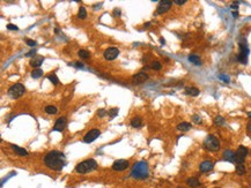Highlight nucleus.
Masks as SVG:
<instances>
[{
	"instance_id": "1",
	"label": "nucleus",
	"mask_w": 251,
	"mask_h": 188,
	"mask_svg": "<svg viewBox=\"0 0 251 188\" xmlns=\"http://www.w3.org/2000/svg\"><path fill=\"white\" fill-rule=\"evenodd\" d=\"M44 164L53 171H61L64 169V166L67 164L66 162V157L65 155L57 151V150H52L49 151L44 157Z\"/></svg>"
},
{
	"instance_id": "2",
	"label": "nucleus",
	"mask_w": 251,
	"mask_h": 188,
	"mask_svg": "<svg viewBox=\"0 0 251 188\" xmlns=\"http://www.w3.org/2000/svg\"><path fill=\"white\" fill-rule=\"evenodd\" d=\"M149 174L148 165L146 162H139L137 163L131 172V175L136 179H146Z\"/></svg>"
},
{
	"instance_id": "3",
	"label": "nucleus",
	"mask_w": 251,
	"mask_h": 188,
	"mask_svg": "<svg viewBox=\"0 0 251 188\" xmlns=\"http://www.w3.org/2000/svg\"><path fill=\"white\" fill-rule=\"evenodd\" d=\"M97 167V163L94 159H86L83 162L79 163L75 166V172H78L80 174H85L88 172L93 171Z\"/></svg>"
},
{
	"instance_id": "4",
	"label": "nucleus",
	"mask_w": 251,
	"mask_h": 188,
	"mask_svg": "<svg viewBox=\"0 0 251 188\" xmlns=\"http://www.w3.org/2000/svg\"><path fill=\"white\" fill-rule=\"evenodd\" d=\"M204 148L208 151H217L220 149V142L214 135H208L204 141Z\"/></svg>"
},
{
	"instance_id": "5",
	"label": "nucleus",
	"mask_w": 251,
	"mask_h": 188,
	"mask_svg": "<svg viewBox=\"0 0 251 188\" xmlns=\"http://www.w3.org/2000/svg\"><path fill=\"white\" fill-rule=\"evenodd\" d=\"M25 93H26V88H25L23 84H21V83H15V84H13L8 89V95L13 99L20 98Z\"/></svg>"
},
{
	"instance_id": "6",
	"label": "nucleus",
	"mask_w": 251,
	"mask_h": 188,
	"mask_svg": "<svg viewBox=\"0 0 251 188\" xmlns=\"http://www.w3.org/2000/svg\"><path fill=\"white\" fill-rule=\"evenodd\" d=\"M247 156H248V149H247L245 147L241 145V147L237 149V151L235 152V163H236V164H243V162H244V159H245Z\"/></svg>"
},
{
	"instance_id": "7",
	"label": "nucleus",
	"mask_w": 251,
	"mask_h": 188,
	"mask_svg": "<svg viewBox=\"0 0 251 188\" xmlns=\"http://www.w3.org/2000/svg\"><path fill=\"white\" fill-rule=\"evenodd\" d=\"M101 135V132L98 129H90L89 132H87L86 135L83 136V142L86 143H90L93 141H95L97 137Z\"/></svg>"
},
{
	"instance_id": "8",
	"label": "nucleus",
	"mask_w": 251,
	"mask_h": 188,
	"mask_svg": "<svg viewBox=\"0 0 251 188\" xmlns=\"http://www.w3.org/2000/svg\"><path fill=\"white\" fill-rule=\"evenodd\" d=\"M248 53H249V49L244 43H240V54H238V61L242 64H247L248 60Z\"/></svg>"
},
{
	"instance_id": "9",
	"label": "nucleus",
	"mask_w": 251,
	"mask_h": 188,
	"mask_svg": "<svg viewBox=\"0 0 251 188\" xmlns=\"http://www.w3.org/2000/svg\"><path fill=\"white\" fill-rule=\"evenodd\" d=\"M119 54V50L117 47H108L105 51H104V58L105 60H113L116 59Z\"/></svg>"
},
{
	"instance_id": "10",
	"label": "nucleus",
	"mask_w": 251,
	"mask_h": 188,
	"mask_svg": "<svg viewBox=\"0 0 251 188\" xmlns=\"http://www.w3.org/2000/svg\"><path fill=\"white\" fill-rule=\"evenodd\" d=\"M173 2L170 0H163V1H160L159 6H157V9H156V13L157 14H163L167 10H169L170 7H171Z\"/></svg>"
},
{
	"instance_id": "11",
	"label": "nucleus",
	"mask_w": 251,
	"mask_h": 188,
	"mask_svg": "<svg viewBox=\"0 0 251 188\" xmlns=\"http://www.w3.org/2000/svg\"><path fill=\"white\" fill-rule=\"evenodd\" d=\"M129 165H130L129 161H126V159H118V161H116V162L113 163L112 169L115 171H124V170H126L129 167Z\"/></svg>"
},
{
	"instance_id": "12",
	"label": "nucleus",
	"mask_w": 251,
	"mask_h": 188,
	"mask_svg": "<svg viewBox=\"0 0 251 188\" xmlns=\"http://www.w3.org/2000/svg\"><path fill=\"white\" fill-rule=\"evenodd\" d=\"M147 80H148V75L146 73H144V72H140V73H138V74H136V75L132 76V81H133L134 84L144 83V82L147 81Z\"/></svg>"
},
{
	"instance_id": "13",
	"label": "nucleus",
	"mask_w": 251,
	"mask_h": 188,
	"mask_svg": "<svg viewBox=\"0 0 251 188\" xmlns=\"http://www.w3.org/2000/svg\"><path fill=\"white\" fill-rule=\"evenodd\" d=\"M66 124H67L66 118L65 117H60L59 119L56 121V124L53 126V130H56V132H63L65 129V127H66Z\"/></svg>"
},
{
	"instance_id": "14",
	"label": "nucleus",
	"mask_w": 251,
	"mask_h": 188,
	"mask_svg": "<svg viewBox=\"0 0 251 188\" xmlns=\"http://www.w3.org/2000/svg\"><path fill=\"white\" fill-rule=\"evenodd\" d=\"M213 166H214V163L213 162H211V161H205V162H203L200 164L199 169L203 173H206V172L211 171V170L213 169Z\"/></svg>"
},
{
	"instance_id": "15",
	"label": "nucleus",
	"mask_w": 251,
	"mask_h": 188,
	"mask_svg": "<svg viewBox=\"0 0 251 188\" xmlns=\"http://www.w3.org/2000/svg\"><path fill=\"white\" fill-rule=\"evenodd\" d=\"M43 61H44V57H42V56H36L30 61V66H33V67H39L43 64Z\"/></svg>"
},
{
	"instance_id": "16",
	"label": "nucleus",
	"mask_w": 251,
	"mask_h": 188,
	"mask_svg": "<svg viewBox=\"0 0 251 188\" xmlns=\"http://www.w3.org/2000/svg\"><path fill=\"white\" fill-rule=\"evenodd\" d=\"M223 159L227 162L235 163V152H233L232 150H226L223 152Z\"/></svg>"
},
{
	"instance_id": "17",
	"label": "nucleus",
	"mask_w": 251,
	"mask_h": 188,
	"mask_svg": "<svg viewBox=\"0 0 251 188\" xmlns=\"http://www.w3.org/2000/svg\"><path fill=\"white\" fill-rule=\"evenodd\" d=\"M131 126L133 128H140V127H142V120H141V118L140 117H134L133 119L131 120Z\"/></svg>"
},
{
	"instance_id": "18",
	"label": "nucleus",
	"mask_w": 251,
	"mask_h": 188,
	"mask_svg": "<svg viewBox=\"0 0 251 188\" xmlns=\"http://www.w3.org/2000/svg\"><path fill=\"white\" fill-rule=\"evenodd\" d=\"M12 149H13L19 156H25V157L28 156V151H27L26 149H23V148H20V147H17V145L12 144Z\"/></svg>"
},
{
	"instance_id": "19",
	"label": "nucleus",
	"mask_w": 251,
	"mask_h": 188,
	"mask_svg": "<svg viewBox=\"0 0 251 188\" xmlns=\"http://www.w3.org/2000/svg\"><path fill=\"white\" fill-rule=\"evenodd\" d=\"M185 94L190 95V96H198L199 95V90L194 87H188L185 88Z\"/></svg>"
},
{
	"instance_id": "20",
	"label": "nucleus",
	"mask_w": 251,
	"mask_h": 188,
	"mask_svg": "<svg viewBox=\"0 0 251 188\" xmlns=\"http://www.w3.org/2000/svg\"><path fill=\"white\" fill-rule=\"evenodd\" d=\"M186 184L190 186V187H192V188H196V187H198L200 185V182H199V180L197 179V178H189V179L186 180Z\"/></svg>"
},
{
	"instance_id": "21",
	"label": "nucleus",
	"mask_w": 251,
	"mask_h": 188,
	"mask_svg": "<svg viewBox=\"0 0 251 188\" xmlns=\"http://www.w3.org/2000/svg\"><path fill=\"white\" fill-rule=\"evenodd\" d=\"M189 61L192 62L193 65H197V66H200V65H201V60H200L199 57L196 56V54H191V56H189Z\"/></svg>"
},
{
	"instance_id": "22",
	"label": "nucleus",
	"mask_w": 251,
	"mask_h": 188,
	"mask_svg": "<svg viewBox=\"0 0 251 188\" xmlns=\"http://www.w3.org/2000/svg\"><path fill=\"white\" fill-rule=\"evenodd\" d=\"M177 129L178 130H182V132H188V130L191 129V124L190 122H181L177 126Z\"/></svg>"
},
{
	"instance_id": "23",
	"label": "nucleus",
	"mask_w": 251,
	"mask_h": 188,
	"mask_svg": "<svg viewBox=\"0 0 251 188\" xmlns=\"http://www.w3.org/2000/svg\"><path fill=\"white\" fill-rule=\"evenodd\" d=\"M78 56L82 59H88L90 57V52L87 51V50H79Z\"/></svg>"
},
{
	"instance_id": "24",
	"label": "nucleus",
	"mask_w": 251,
	"mask_h": 188,
	"mask_svg": "<svg viewBox=\"0 0 251 188\" xmlns=\"http://www.w3.org/2000/svg\"><path fill=\"white\" fill-rule=\"evenodd\" d=\"M42 75H43V70L39 68L34 69V70L31 72V77H33V78H39Z\"/></svg>"
},
{
	"instance_id": "25",
	"label": "nucleus",
	"mask_w": 251,
	"mask_h": 188,
	"mask_svg": "<svg viewBox=\"0 0 251 188\" xmlns=\"http://www.w3.org/2000/svg\"><path fill=\"white\" fill-rule=\"evenodd\" d=\"M86 16H87V10H86V8H85L83 6H81V7L79 8L78 17H79V19H81V20H83V19H86Z\"/></svg>"
},
{
	"instance_id": "26",
	"label": "nucleus",
	"mask_w": 251,
	"mask_h": 188,
	"mask_svg": "<svg viewBox=\"0 0 251 188\" xmlns=\"http://www.w3.org/2000/svg\"><path fill=\"white\" fill-rule=\"evenodd\" d=\"M45 112H46L48 114H56V113H57V107H56L54 105H48V106L45 107Z\"/></svg>"
},
{
	"instance_id": "27",
	"label": "nucleus",
	"mask_w": 251,
	"mask_h": 188,
	"mask_svg": "<svg viewBox=\"0 0 251 188\" xmlns=\"http://www.w3.org/2000/svg\"><path fill=\"white\" fill-rule=\"evenodd\" d=\"M48 78L51 81V82L53 83V84H54V86H57V84L59 83V80H58V77L56 76V74H54V73H52V74H49V75H48Z\"/></svg>"
},
{
	"instance_id": "28",
	"label": "nucleus",
	"mask_w": 251,
	"mask_h": 188,
	"mask_svg": "<svg viewBox=\"0 0 251 188\" xmlns=\"http://www.w3.org/2000/svg\"><path fill=\"white\" fill-rule=\"evenodd\" d=\"M236 172H237V174H240V175L244 174V173H245V167H244V165H243V164H237V165H236Z\"/></svg>"
},
{
	"instance_id": "29",
	"label": "nucleus",
	"mask_w": 251,
	"mask_h": 188,
	"mask_svg": "<svg viewBox=\"0 0 251 188\" xmlns=\"http://www.w3.org/2000/svg\"><path fill=\"white\" fill-rule=\"evenodd\" d=\"M109 117H110V119H113L115 117H117V114H118V109L117 107H113V109H111V110H109Z\"/></svg>"
},
{
	"instance_id": "30",
	"label": "nucleus",
	"mask_w": 251,
	"mask_h": 188,
	"mask_svg": "<svg viewBox=\"0 0 251 188\" xmlns=\"http://www.w3.org/2000/svg\"><path fill=\"white\" fill-rule=\"evenodd\" d=\"M214 124H215L217 126H222V125L225 124V119H223L221 115H217V118L214 119Z\"/></svg>"
},
{
	"instance_id": "31",
	"label": "nucleus",
	"mask_w": 251,
	"mask_h": 188,
	"mask_svg": "<svg viewBox=\"0 0 251 188\" xmlns=\"http://www.w3.org/2000/svg\"><path fill=\"white\" fill-rule=\"evenodd\" d=\"M150 67L154 69V70H160L162 66H161V64H160L159 61H153V64H152V66H150Z\"/></svg>"
},
{
	"instance_id": "32",
	"label": "nucleus",
	"mask_w": 251,
	"mask_h": 188,
	"mask_svg": "<svg viewBox=\"0 0 251 188\" xmlns=\"http://www.w3.org/2000/svg\"><path fill=\"white\" fill-rule=\"evenodd\" d=\"M108 112L105 111V110H103V109H101V110H98L97 111V115L100 117V118H103V117H105V114H107Z\"/></svg>"
},
{
	"instance_id": "33",
	"label": "nucleus",
	"mask_w": 251,
	"mask_h": 188,
	"mask_svg": "<svg viewBox=\"0 0 251 188\" xmlns=\"http://www.w3.org/2000/svg\"><path fill=\"white\" fill-rule=\"evenodd\" d=\"M26 42H27V45H29V46H35L36 45V42L33 41V39H26Z\"/></svg>"
},
{
	"instance_id": "34",
	"label": "nucleus",
	"mask_w": 251,
	"mask_h": 188,
	"mask_svg": "<svg viewBox=\"0 0 251 188\" xmlns=\"http://www.w3.org/2000/svg\"><path fill=\"white\" fill-rule=\"evenodd\" d=\"M26 57H36V51H35V50H31V51H29L26 54Z\"/></svg>"
},
{
	"instance_id": "35",
	"label": "nucleus",
	"mask_w": 251,
	"mask_h": 188,
	"mask_svg": "<svg viewBox=\"0 0 251 188\" xmlns=\"http://www.w3.org/2000/svg\"><path fill=\"white\" fill-rule=\"evenodd\" d=\"M192 118H193V120H194L197 124H200V122H201V119L199 118V115H193Z\"/></svg>"
},
{
	"instance_id": "36",
	"label": "nucleus",
	"mask_w": 251,
	"mask_h": 188,
	"mask_svg": "<svg viewBox=\"0 0 251 188\" xmlns=\"http://www.w3.org/2000/svg\"><path fill=\"white\" fill-rule=\"evenodd\" d=\"M7 29H8V30H17V27L14 26V24H8V26H7Z\"/></svg>"
},
{
	"instance_id": "37",
	"label": "nucleus",
	"mask_w": 251,
	"mask_h": 188,
	"mask_svg": "<svg viewBox=\"0 0 251 188\" xmlns=\"http://www.w3.org/2000/svg\"><path fill=\"white\" fill-rule=\"evenodd\" d=\"M186 1L185 0H175V4L176 5H184Z\"/></svg>"
},
{
	"instance_id": "38",
	"label": "nucleus",
	"mask_w": 251,
	"mask_h": 188,
	"mask_svg": "<svg viewBox=\"0 0 251 188\" xmlns=\"http://www.w3.org/2000/svg\"><path fill=\"white\" fill-rule=\"evenodd\" d=\"M237 5H238V2H234V4H233L230 7H232L233 9H237Z\"/></svg>"
},
{
	"instance_id": "39",
	"label": "nucleus",
	"mask_w": 251,
	"mask_h": 188,
	"mask_svg": "<svg viewBox=\"0 0 251 188\" xmlns=\"http://www.w3.org/2000/svg\"><path fill=\"white\" fill-rule=\"evenodd\" d=\"M220 77H221V78H223V81H226V82H228V81H229V77L225 76V75H220Z\"/></svg>"
},
{
	"instance_id": "40",
	"label": "nucleus",
	"mask_w": 251,
	"mask_h": 188,
	"mask_svg": "<svg viewBox=\"0 0 251 188\" xmlns=\"http://www.w3.org/2000/svg\"><path fill=\"white\" fill-rule=\"evenodd\" d=\"M119 13H121V12H119V9H115V10H113V14H115V16H118L117 14H119Z\"/></svg>"
},
{
	"instance_id": "41",
	"label": "nucleus",
	"mask_w": 251,
	"mask_h": 188,
	"mask_svg": "<svg viewBox=\"0 0 251 188\" xmlns=\"http://www.w3.org/2000/svg\"><path fill=\"white\" fill-rule=\"evenodd\" d=\"M233 16L237 17V16H238V13H237V12H233Z\"/></svg>"
},
{
	"instance_id": "42",
	"label": "nucleus",
	"mask_w": 251,
	"mask_h": 188,
	"mask_svg": "<svg viewBox=\"0 0 251 188\" xmlns=\"http://www.w3.org/2000/svg\"><path fill=\"white\" fill-rule=\"evenodd\" d=\"M248 132H251V124L248 125Z\"/></svg>"
},
{
	"instance_id": "43",
	"label": "nucleus",
	"mask_w": 251,
	"mask_h": 188,
	"mask_svg": "<svg viewBox=\"0 0 251 188\" xmlns=\"http://www.w3.org/2000/svg\"><path fill=\"white\" fill-rule=\"evenodd\" d=\"M160 42H161V44H165V39L163 38H160Z\"/></svg>"
},
{
	"instance_id": "44",
	"label": "nucleus",
	"mask_w": 251,
	"mask_h": 188,
	"mask_svg": "<svg viewBox=\"0 0 251 188\" xmlns=\"http://www.w3.org/2000/svg\"><path fill=\"white\" fill-rule=\"evenodd\" d=\"M77 66H78V67H82V64H80V62H77Z\"/></svg>"
},
{
	"instance_id": "45",
	"label": "nucleus",
	"mask_w": 251,
	"mask_h": 188,
	"mask_svg": "<svg viewBox=\"0 0 251 188\" xmlns=\"http://www.w3.org/2000/svg\"><path fill=\"white\" fill-rule=\"evenodd\" d=\"M248 115H249V118L251 119V112H248Z\"/></svg>"
},
{
	"instance_id": "46",
	"label": "nucleus",
	"mask_w": 251,
	"mask_h": 188,
	"mask_svg": "<svg viewBox=\"0 0 251 188\" xmlns=\"http://www.w3.org/2000/svg\"><path fill=\"white\" fill-rule=\"evenodd\" d=\"M177 188H183V187H177Z\"/></svg>"
}]
</instances>
